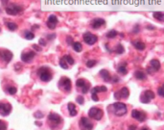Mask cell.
Listing matches in <instances>:
<instances>
[{"label": "cell", "instance_id": "6da1fadb", "mask_svg": "<svg viewBox=\"0 0 164 130\" xmlns=\"http://www.w3.org/2000/svg\"><path fill=\"white\" fill-rule=\"evenodd\" d=\"M37 76L42 82H49L53 78V73L48 67H40L37 70Z\"/></svg>", "mask_w": 164, "mask_h": 130}, {"label": "cell", "instance_id": "7a4b0ae2", "mask_svg": "<svg viewBox=\"0 0 164 130\" xmlns=\"http://www.w3.org/2000/svg\"><path fill=\"white\" fill-rule=\"evenodd\" d=\"M110 108H112L113 114L117 116V117H122V116L126 115L128 112L127 105L123 102H115L110 106Z\"/></svg>", "mask_w": 164, "mask_h": 130}, {"label": "cell", "instance_id": "3957f363", "mask_svg": "<svg viewBox=\"0 0 164 130\" xmlns=\"http://www.w3.org/2000/svg\"><path fill=\"white\" fill-rule=\"evenodd\" d=\"M23 7L20 6V5H17V4H10L8 6H6V13L10 16H17L21 12H23Z\"/></svg>", "mask_w": 164, "mask_h": 130}, {"label": "cell", "instance_id": "277c9868", "mask_svg": "<svg viewBox=\"0 0 164 130\" xmlns=\"http://www.w3.org/2000/svg\"><path fill=\"white\" fill-rule=\"evenodd\" d=\"M88 116L91 119H93L95 120H100L103 118L104 112H103V110H101L100 108L92 107V108H90V110L88 111Z\"/></svg>", "mask_w": 164, "mask_h": 130}, {"label": "cell", "instance_id": "5b68a950", "mask_svg": "<svg viewBox=\"0 0 164 130\" xmlns=\"http://www.w3.org/2000/svg\"><path fill=\"white\" fill-rule=\"evenodd\" d=\"M156 98V94L154 93L153 91L151 90H147V91H144L143 93L140 95V101L142 103H149L151 102V100H153L154 98Z\"/></svg>", "mask_w": 164, "mask_h": 130}, {"label": "cell", "instance_id": "8992f818", "mask_svg": "<svg viewBox=\"0 0 164 130\" xmlns=\"http://www.w3.org/2000/svg\"><path fill=\"white\" fill-rule=\"evenodd\" d=\"M59 87L64 91H66V93H69L72 89L71 80L69 78H67V77H61L59 81Z\"/></svg>", "mask_w": 164, "mask_h": 130}, {"label": "cell", "instance_id": "52a82bcc", "mask_svg": "<svg viewBox=\"0 0 164 130\" xmlns=\"http://www.w3.org/2000/svg\"><path fill=\"white\" fill-rule=\"evenodd\" d=\"M83 39L84 42L88 45H93L98 41V37L90 32H85L83 35Z\"/></svg>", "mask_w": 164, "mask_h": 130}, {"label": "cell", "instance_id": "ba28073f", "mask_svg": "<svg viewBox=\"0 0 164 130\" xmlns=\"http://www.w3.org/2000/svg\"><path fill=\"white\" fill-rule=\"evenodd\" d=\"M130 95V91L127 87H124V88L120 89L119 91H115L114 93V98L116 100H120V99H126L129 98Z\"/></svg>", "mask_w": 164, "mask_h": 130}, {"label": "cell", "instance_id": "9c48e42d", "mask_svg": "<svg viewBox=\"0 0 164 130\" xmlns=\"http://www.w3.org/2000/svg\"><path fill=\"white\" fill-rule=\"evenodd\" d=\"M79 126L81 130H92L93 123L91 122L88 118L83 117L79 122Z\"/></svg>", "mask_w": 164, "mask_h": 130}, {"label": "cell", "instance_id": "30bf717a", "mask_svg": "<svg viewBox=\"0 0 164 130\" xmlns=\"http://www.w3.org/2000/svg\"><path fill=\"white\" fill-rule=\"evenodd\" d=\"M160 70V63L157 59H153L150 61V66L147 67V72L150 74H153L154 72H157Z\"/></svg>", "mask_w": 164, "mask_h": 130}, {"label": "cell", "instance_id": "8fae6325", "mask_svg": "<svg viewBox=\"0 0 164 130\" xmlns=\"http://www.w3.org/2000/svg\"><path fill=\"white\" fill-rule=\"evenodd\" d=\"M132 117L140 122H145V120L147 119V115L145 112H143V111H138L136 109L132 111Z\"/></svg>", "mask_w": 164, "mask_h": 130}, {"label": "cell", "instance_id": "7c38bea8", "mask_svg": "<svg viewBox=\"0 0 164 130\" xmlns=\"http://www.w3.org/2000/svg\"><path fill=\"white\" fill-rule=\"evenodd\" d=\"M58 23H59L58 17L55 16V14H51V16L48 17L47 21H46V26L49 28L50 30H54V29L57 27Z\"/></svg>", "mask_w": 164, "mask_h": 130}, {"label": "cell", "instance_id": "4fadbf2b", "mask_svg": "<svg viewBox=\"0 0 164 130\" xmlns=\"http://www.w3.org/2000/svg\"><path fill=\"white\" fill-rule=\"evenodd\" d=\"M36 56V52L33 50L25 51L21 54V61L24 63H30Z\"/></svg>", "mask_w": 164, "mask_h": 130}, {"label": "cell", "instance_id": "5bb4252c", "mask_svg": "<svg viewBox=\"0 0 164 130\" xmlns=\"http://www.w3.org/2000/svg\"><path fill=\"white\" fill-rule=\"evenodd\" d=\"M0 58L5 63H10L13 59V53L8 49H0Z\"/></svg>", "mask_w": 164, "mask_h": 130}, {"label": "cell", "instance_id": "9a60e30c", "mask_svg": "<svg viewBox=\"0 0 164 130\" xmlns=\"http://www.w3.org/2000/svg\"><path fill=\"white\" fill-rule=\"evenodd\" d=\"M12 105L10 103H0V115L6 117L12 112Z\"/></svg>", "mask_w": 164, "mask_h": 130}, {"label": "cell", "instance_id": "2e32d148", "mask_svg": "<svg viewBox=\"0 0 164 130\" xmlns=\"http://www.w3.org/2000/svg\"><path fill=\"white\" fill-rule=\"evenodd\" d=\"M105 24H106V20H105V19L98 17V18H94L93 20H91L90 26L92 27L93 29H99L100 27L104 26Z\"/></svg>", "mask_w": 164, "mask_h": 130}, {"label": "cell", "instance_id": "e0dca14e", "mask_svg": "<svg viewBox=\"0 0 164 130\" xmlns=\"http://www.w3.org/2000/svg\"><path fill=\"white\" fill-rule=\"evenodd\" d=\"M48 119H49L50 122L55 125H58V124H60L61 122V117L56 113H50L49 115H48Z\"/></svg>", "mask_w": 164, "mask_h": 130}, {"label": "cell", "instance_id": "ac0fdd59", "mask_svg": "<svg viewBox=\"0 0 164 130\" xmlns=\"http://www.w3.org/2000/svg\"><path fill=\"white\" fill-rule=\"evenodd\" d=\"M117 72L122 75H126L128 73V70H127V63L123 62L122 64H120L117 67Z\"/></svg>", "mask_w": 164, "mask_h": 130}, {"label": "cell", "instance_id": "d6986e66", "mask_svg": "<svg viewBox=\"0 0 164 130\" xmlns=\"http://www.w3.org/2000/svg\"><path fill=\"white\" fill-rule=\"evenodd\" d=\"M132 43H133V45L134 46V48L137 49V50L142 51L146 48V45L141 41H133V42H132Z\"/></svg>", "mask_w": 164, "mask_h": 130}, {"label": "cell", "instance_id": "ffe728a7", "mask_svg": "<svg viewBox=\"0 0 164 130\" xmlns=\"http://www.w3.org/2000/svg\"><path fill=\"white\" fill-rule=\"evenodd\" d=\"M100 75L106 82H112V76H110L109 72L107 70H100Z\"/></svg>", "mask_w": 164, "mask_h": 130}, {"label": "cell", "instance_id": "44dd1931", "mask_svg": "<svg viewBox=\"0 0 164 130\" xmlns=\"http://www.w3.org/2000/svg\"><path fill=\"white\" fill-rule=\"evenodd\" d=\"M134 77H136L137 80H140V81H145L147 79V75L145 74V72H143L142 70H136L134 72Z\"/></svg>", "mask_w": 164, "mask_h": 130}, {"label": "cell", "instance_id": "7402d4cb", "mask_svg": "<svg viewBox=\"0 0 164 130\" xmlns=\"http://www.w3.org/2000/svg\"><path fill=\"white\" fill-rule=\"evenodd\" d=\"M67 108H68V111H69V115L71 116V117H74V116H76L77 114H78V111H77L76 109V106L74 103H68L67 104Z\"/></svg>", "mask_w": 164, "mask_h": 130}, {"label": "cell", "instance_id": "603a6c76", "mask_svg": "<svg viewBox=\"0 0 164 130\" xmlns=\"http://www.w3.org/2000/svg\"><path fill=\"white\" fill-rule=\"evenodd\" d=\"M108 89L106 86H96L91 90V94H97L98 93H104V91H107Z\"/></svg>", "mask_w": 164, "mask_h": 130}, {"label": "cell", "instance_id": "cb8c5ba5", "mask_svg": "<svg viewBox=\"0 0 164 130\" xmlns=\"http://www.w3.org/2000/svg\"><path fill=\"white\" fill-rule=\"evenodd\" d=\"M5 24H6V27L9 29L10 31H16V29L18 28L17 24L16 22H13V21H8V22H6Z\"/></svg>", "mask_w": 164, "mask_h": 130}, {"label": "cell", "instance_id": "d4e9b609", "mask_svg": "<svg viewBox=\"0 0 164 130\" xmlns=\"http://www.w3.org/2000/svg\"><path fill=\"white\" fill-rule=\"evenodd\" d=\"M5 91L9 94H16L17 89L13 86H7L6 88H5Z\"/></svg>", "mask_w": 164, "mask_h": 130}, {"label": "cell", "instance_id": "484cf974", "mask_svg": "<svg viewBox=\"0 0 164 130\" xmlns=\"http://www.w3.org/2000/svg\"><path fill=\"white\" fill-rule=\"evenodd\" d=\"M72 47H73L74 51L76 52H81L83 50V45H82V43L79 42H74V43L72 45Z\"/></svg>", "mask_w": 164, "mask_h": 130}, {"label": "cell", "instance_id": "4316f807", "mask_svg": "<svg viewBox=\"0 0 164 130\" xmlns=\"http://www.w3.org/2000/svg\"><path fill=\"white\" fill-rule=\"evenodd\" d=\"M64 59L66 61L67 64L70 65V66H73V65H74V63H75V61H74V59H73V57H72L71 55H69V54L64 55Z\"/></svg>", "mask_w": 164, "mask_h": 130}, {"label": "cell", "instance_id": "83f0119b", "mask_svg": "<svg viewBox=\"0 0 164 130\" xmlns=\"http://www.w3.org/2000/svg\"><path fill=\"white\" fill-rule=\"evenodd\" d=\"M154 17L160 21H164V14L161 12H155L154 13Z\"/></svg>", "mask_w": 164, "mask_h": 130}, {"label": "cell", "instance_id": "f1b7e54d", "mask_svg": "<svg viewBox=\"0 0 164 130\" xmlns=\"http://www.w3.org/2000/svg\"><path fill=\"white\" fill-rule=\"evenodd\" d=\"M24 37H25L26 40H33V39L35 38V34L33 33V31H25Z\"/></svg>", "mask_w": 164, "mask_h": 130}, {"label": "cell", "instance_id": "f546056e", "mask_svg": "<svg viewBox=\"0 0 164 130\" xmlns=\"http://www.w3.org/2000/svg\"><path fill=\"white\" fill-rule=\"evenodd\" d=\"M118 35V33H117V31L116 30H110V31H109L107 34H106V36H107V38H109V39H113V38H115Z\"/></svg>", "mask_w": 164, "mask_h": 130}, {"label": "cell", "instance_id": "4dcf8cb0", "mask_svg": "<svg viewBox=\"0 0 164 130\" xmlns=\"http://www.w3.org/2000/svg\"><path fill=\"white\" fill-rule=\"evenodd\" d=\"M114 52L116 53V54H123V53L125 52V49H124V47L122 45H117V46L115 47V50Z\"/></svg>", "mask_w": 164, "mask_h": 130}, {"label": "cell", "instance_id": "1f68e13d", "mask_svg": "<svg viewBox=\"0 0 164 130\" xmlns=\"http://www.w3.org/2000/svg\"><path fill=\"white\" fill-rule=\"evenodd\" d=\"M85 84H86V81L83 78H80V79H78L76 81V86L78 87V88H81V89L83 88Z\"/></svg>", "mask_w": 164, "mask_h": 130}, {"label": "cell", "instance_id": "d6a6232c", "mask_svg": "<svg viewBox=\"0 0 164 130\" xmlns=\"http://www.w3.org/2000/svg\"><path fill=\"white\" fill-rule=\"evenodd\" d=\"M60 66L62 67V69H64V70H67V69H68V64H67V63H66V61L64 59V57H62L61 58V59L60 60Z\"/></svg>", "mask_w": 164, "mask_h": 130}, {"label": "cell", "instance_id": "836d02e7", "mask_svg": "<svg viewBox=\"0 0 164 130\" xmlns=\"http://www.w3.org/2000/svg\"><path fill=\"white\" fill-rule=\"evenodd\" d=\"M89 89H90V84L88 83V82H86V84L83 87V88H82V93L85 94L89 91Z\"/></svg>", "mask_w": 164, "mask_h": 130}, {"label": "cell", "instance_id": "e575fe53", "mask_svg": "<svg viewBox=\"0 0 164 130\" xmlns=\"http://www.w3.org/2000/svg\"><path fill=\"white\" fill-rule=\"evenodd\" d=\"M96 64H97V62H96L95 60H89V61L86 62V67H89V69H91V67H95Z\"/></svg>", "mask_w": 164, "mask_h": 130}, {"label": "cell", "instance_id": "d590c367", "mask_svg": "<svg viewBox=\"0 0 164 130\" xmlns=\"http://www.w3.org/2000/svg\"><path fill=\"white\" fill-rule=\"evenodd\" d=\"M157 94L160 96H161V98H164V84L161 85L160 88L157 89Z\"/></svg>", "mask_w": 164, "mask_h": 130}, {"label": "cell", "instance_id": "8d00e7d4", "mask_svg": "<svg viewBox=\"0 0 164 130\" xmlns=\"http://www.w3.org/2000/svg\"><path fill=\"white\" fill-rule=\"evenodd\" d=\"M76 100H77V102H78L80 105H83V104H84V102H85V98H84V96H82V95H78V96H77Z\"/></svg>", "mask_w": 164, "mask_h": 130}, {"label": "cell", "instance_id": "74e56055", "mask_svg": "<svg viewBox=\"0 0 164 130\" xmlns=\"http://www.w3.org/2000/svg\"><path fill=\"white\" fill-rule=\"evenodd\" d=\"M66 43L68 45H72L74 43V41H73V38H72L71 36H67L66 37Z\"/></svg>", "mask_w": 164, "mask_h": 130}, {"label": "cell", "instance_id": "f35d334b", "mask_svg": "<svg viewBox=\"0 0 164 130\" xmlns=\"http://www.w3.org/2000/svg\"><path fill=\"white\" fill-rule=\"evenodd\" d=\"M0 130H7V123L0 119Z\"/></svg>", "mask_w": 164, "mask_h": 130}, {"label": "cell", "instance_id": "ab89813d", "mask_svg": "<svg viewBox=\"0 0 164 130\" xmlns=\"http://www.w3.org/2000/svg\"><path fill=\"white\" fill-rule=\"evenodd\" d=\"M34 116H35V118H37V119H41V118H43V114L40 112V111H38V112H36Z\"/></svg>", "mask_w": 164, "mask_h": 130}, {"label": "cell", "instance_id": "60d3db41", "mask_svg": "<svg viewBox=\"0 0 164 130\" xmlns=\"http://www.w3.org/2000/svg\"><path fill=\"white\" fill-rule=\"evenodd\" d=\"M139 30H140V27H139V25H138V24H136V27H134L133 28V33H138L139 32Z\"/></svg>", "mask_w": 164, "mask_h": 130}, {"label": "cell", "instance_id": "b9f144b4", "mask_svg": "<svg viewBox=\"0 0 164 130\" xmlns=\"http://www.w3.org/2000/svg\"><path fill=\"white\" fill-rule=\"evenodd\" d=\"M55 37H56L55 34H52V35H48V36H47V40H48V41H52V40H54Z\"/></svg>", "mask_w": 164, "mask_h": 130}, {"label": "cell", "instance_id": "7bdbcfd3", "mask_svg": "<svg viewBox=\"0 0 164 130\" xmlns=\"http://www.w3.org/2000/svg\"><path fill=\"white\" fill-rule=\"evenodd\" d=\"M33 48L37 51H41V47L40 45H33Z\"/></svg>", "mask_w": 164, "mask_h": 130}, {"label": "cell", "instance_id": "ee69618b", "mask_svg": "<svg viewBox=\"0 0 164 130\" xmlns=\"http://www.w3.org/2000/svg\"><path fill=\"white\" fill-rule=\"evenodd\" d=\"M112 82H114V83L119 82V78H118L117 76H113V77H112Z\"/></svg>", "mask_w": 164, "mask_h": 130}, {"label": "cell", "instance_id": "f6af8a7d", "mask_svg": "<svg viewBox=\"0 0 164 130\" xmlns=\"http://www.w3.org/2000/svg\"><path fill=\"white\" fill-rule=\"evenodd\" d=\"M40 45H43V46L46 45V42L44 41V39H40Z\"/></svg>", "mask_w": 164, "mask_h": 130}, {"label": "cell", "instance_id": "bcb514c9", "mask_svg": "<svg viewBox=\"0 0 164 130\" xmlns=\"http://www.w3.org/2000/svg\"><path fill=\"white\" fill-rule=\"evenodd\" d=\"M136 125H134V124H133V125H130L129 126V130H136Z\"/></svg>", "mask_w": 164, "mask_h": 130}, {"label": "cell", "instance_id": "7dc6e473", "mask_svg": "<svg viewBox=\"0 0 164 130\" xmlns=\"http://www.w3.org/2000/svg\"><path fill=\"white\" fill-rule=\"evenodd\" d=\"M141 130H149V129H148V128H146V127H144V128H142Z\"/></svg>", "mask_w": 164, "mask_h": 130}]
</instances>
